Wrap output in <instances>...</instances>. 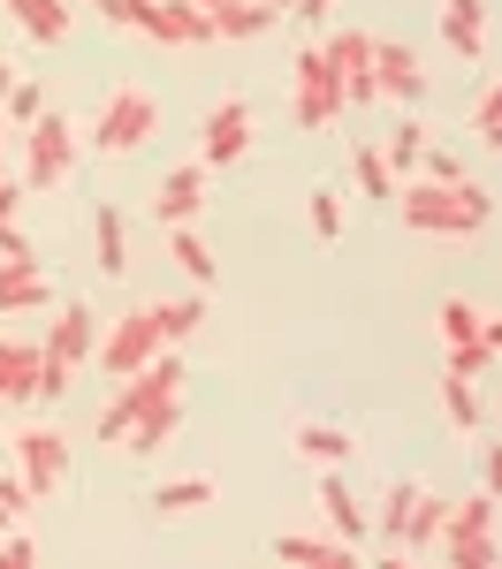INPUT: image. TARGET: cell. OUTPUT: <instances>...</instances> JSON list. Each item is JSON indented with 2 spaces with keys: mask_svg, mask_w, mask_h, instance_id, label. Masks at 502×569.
Wrapping results in <instances>:
<instances>
[{
  "mask_svg": "<svg viewBox=\"0 0 502 569\" xmlns=\"http://www.w3.org/2000/svg\"><path fill=\"white\" fill-rule=\"evenodd\" d=\"M0 402H39V342H0Z\"/></svg>",
  "mask_w": 502,
  "mask_h": 569,
  "instance_id": "obj_15",
  "label": "cell"
},
{
  "mask_svg": "<svg viewBox=\"0 0 502 569\" xmlns=\"http://www.w3.org/2000/svg\"><path fill=\"white\" fill-rule=\"evenodd\" d=\"M206 23H214V39H259V31L274 23V8L267 0H228V8L206 16Z\"/></svg>",
  "mask_w": 502,
  "mask_h": 569,
  "instance_id": "obj_19",
  "label": "cell"
},
{
  "mask_svg": "<svg viewBox=\"0 0 502 569\" xmlns=\"http://www.w3.org/2000/svg\"><path fill=\"white\" fill-rule=\"evenodd\" d=\"M351 182H358L365 198H396V176H388L381 144H351Z\"/></svg>",
  "mask_w": 502,
  "mask_h": 569,
  "instance_id": "obj_27",
  "label": "cell"
},
{
  "mask_svg": "<svg viewBox=\"0 0 502 569\" xmlns=\"http://www.w3.org/2000/svg\"><path fill=\"white\" fill-rule=\"evenodd\" d=\"M77 168V122L69 114H39L23 130V190H61Z\"/></svg>",
  "mask_w": 502,
  "mask_h": 569,
  "instance_id": "obj_5",
  "label": "cell"
},
{
  "mask_svg": "<svg viewBox=\"0 0 502 569\" xmlns=\"http://www.w3.org/2000/svg\"><path fill=\"white\" fill-rule=\"evenodd\" d=\"M442 46L456 61H488V0H442Z\"/></svg>",
  "mask_w": 502,
  "mask_h": 569,
  "instance_id": "obj_14",
  "label": "cell"
},
{
  "mask_svg": "<svg viewBox=\"0 0 502 569\" xmlns=\"http://www.w3.org/2000/svg\"><path fill=\"white\" fill-rule=\"evenodd\" d=\"M419 168H426V182H464V160L456 152H426Z\"/></svg>",
  "mask_w": 502,
  "mask_h": 569,
  "instance_id": "obj_42",
  "label": "cell"
},
{
  "mask_svg": "<svg viewBox=\"0 0 502 569\" xmlns=\"http://www.w3.org/2000/svg\"><path fill=\"white\" fill-rule=\"evenodd\" d=\"M190 8H206V16H214V8H228V0H190Z\"/></svg>",
  "mask_w": 502,
  "mask_h": 569,
  "instance_id": "obj_52",
  "label": "cell"
},
{
  "mask_svg": "<svg viewBox=\"0 0 502 569\" xmlns=\"http://www.w3.org/2000/svg\"><path fill=\"white\" fill-rule=\"evenodd\" d=\"M319 547H327V539H313V531H282V539H274V562L282 569H313Z\"/></svg>",
  "mask_w": 502,
  "mask_h": 569,
  "instance_id": "obj_32",
  "label": "cell"
},
{
  "mask_svg": "<svg viewBox=\"0 0 502 569\" xmlns=\"http://www.w3.org/2000/svg\"><path fill=\"white\" fill-rule=\"evenodd\" d=\"M160 357V335H152V311L137 305V311H122L107 335H99V350H91V365L107 372V380H130L137 365H152Z\"/></svg>",
  "mask_w": 502,
  "mask_h": 569,
  "instance_id": "obj_7",
  "label": "cell"
},
{
  "mask_svg": "<svg viewBox=\"0 0 502 569\" xmlns=\"http://www.w3.org/2000/svg\"><path fill=\"white\" fill-rule=\"evenodd\" d=\"M434 319H442V342H480V327H488V311L480 305H464V297H442V311H434Z\"/></svg>",
  "mask_w": 502,
  "mask_h": 569,
  "instance_id": "obj_30",
  "label": "cell"
},
{
  "mask_svg": "<svg viewBox=\"0 0 502 569\" xmlns=\"http://www.w3.org/2000/svg\"><path fill=\"white\" fill-rule=\"evenodd\" d=\"M0 569H39V547L23 531H0Z\"/></svg>",
  "mask_w": 502,
  "mask_h": 569,
  "instance_id": "obj_39",
  "label": "cell"
},
{
  "mask_svg": "<svg viewBox=\"0 0 502 569\" xmlns=\"http://www.w3.org/2000/svg\"><path fill=\"white\" fill-rule=\"evenodd\" d=\"M23 259H39V251H31V236L8 220V228H0V266H23Z\"/></svg>",
  "mask_w": 502,
  "mask_h": 569,
  "instance_id": "obj_40",
  "label": "cell"
},
{
  "mask_svg": "<svg viewBox=\"0 0 502 569\" xmlns=\"http://www.w3.org/2000/svg\"><path fill=\"white\" fill-rule=\"evenodd\" d=\"M289 107H297V130H335L343 122V84H335V69H327L319 46H305L289 61Z\"/></svg>",
  "mask_w": 502,
  "mask_h": 569,
  "instance_id": "obj_6",
  "label": "cell"
},
{
  "mask_svg": "<svg viewBox=\"0 0 502 569\" xmlns=\"http://www.w3.org/2000/svg\"><path fill=\"white\" fill-rule=\"evenodd\" d=\"M168 251H176V266L190 273V281H214V273H222V259H214V243H206L198 228H168Z\"/></svg>",
  "mask_w": 502,
  "mask_h": 569,
  "instance_id": "obj_24",
  "label": "cell"
},
{
  "mask_svg": "<svg viewBox=\"0 0 502 569\" xmlns=\"http://www.w3.org/2000/svg\"><path fill=\"white\" fill-rule=\"evenodd\" d=\"M373 84H381V99H396V107H419L426 99V69H419L411 46L373 39Z\"/></svg>",
  "mask_w": 502,
  "mask_h": 569,
  "instance_id": "obj_13",
  "label": "cell"
},
{
  "mask_svg": "<svg viewBox=\"0 0 502 569\" xmlns=\"http://www.w3.org/2000/svg\"><path fill=\"white\" fill-rule=\"evenodd\" d=\"M434 547H442V555H450V569H495L502 555H495V531H472V539H434Z\"/></svg>",
  "mask_w": 502,
  "mask_h": 569,
  "instance_id": "obj_31",
  "label": "cell"
},
{
  "mask_svg": "<svg viewBox=\"0 0 502 569\" xmlns=\"http://www.w3.org/2000/svg\"><path fill=\"white\" fill-rule=\"evenodd\" d=\"M267 8H274V16H289V0H267Z\"/></svg>",
  "mask_w": 502,
  "mask_h": 569,
  "instance_id": "obj_53",
  "label": "cell"
},
{
  "mask_svg": "<svg viewBox=\"0 0 502 569\" xmlns=\"http://www.w3.org/2000/svg\"><path fill=\"white\" fill-rule=\"evenodd\" d=\"M168 402H183V357L160 350L152 365H137L130 380L115 388V402L99 410V440H130V426L145 418V410H168Z\"/></svg>",
  "mask_w": 502,
  "mask_h": 569,
  "instance_id": "obj_2",
  "label": "cell"
},
{
  "mask_svg": "<svg viewBox=\"0 0 502 569\" xmlns=\"http://www.w3.org/2000/svg\"><path fill=\"white\" fill-rule=\"evenodd\" d=\"M198 213H206V160H190V168L152 182V220L160 228H190Z\"/></svg>",
  "mask_w": 502,
  "mask_h": 569,
  "instance_id": "obj_12",
  "label": "cell"
},
{
  "mask_svg": "<svg viewBox=\"0 0 502 569\" xmlns=\"http://www.w3.org/2000/svg\"><path fill=\"white\" fill-rule=\"evenodd\" d=\"M16 479L31 486V493H53V486L69 479V440L53 433V426H23V440H16Z\"/></svg>",
  "mask_w": 502,
  "mask_h": 569,
  "instance_id": "obj_11",
  "label": "cell"
},
{
  "mask_svg": "<svg viewBox=\"0 0 502 569\" xmlns=\"http://www.w3.org/2000/svg\"><path fill=\"white\" fill-rule=\"evenodd\" d=\"M289 16H305V23H327V16H335V0H289Z\"/></svg>",
  "mask_w": 502,
  "mask_h": 569,
  "instance_id": "obj_45",
  "label": "cell"
},
{
  "mask_svg": "<svg viewBox=\"0 0 502 569\" xmlns=\"http://www.w3.org/2000/svg\"><path fill=\"white\" fill-rule=\"evenodd\" d=\"M313 236L319 243H343V198L335 190H313Z\"/></svg>",
  "mask_w": 502,
  "mask_h": 569,
  "instance_id": "obj_34",
  "label": "cell"
},
{
  "mask_svg": "<svg viewBox=\"0 0 502 569\" xmlns=\"http://www.w3.org/2000/svg\"><path fill=\"white\" fill-rule=\"evenodd\" d=\"M91 8H99L107 23H130V16H137V0H91Z\"/></svg>",
  "mask_w": 502,
  "mask_h": 569,
  "instance_id": "obj_46",
  "label": "cell"
},
{
  "mask_svg": "<svg viewBox=\"0 0 502 569\" xmlns=\"http://www.w3.org/2000/svg\"><path fill=\"white\" fill-rule=\"evenodd\" d=\"M442 525H450V501L419 486V501H411V517H404V547H434V539H442Z\"/></svg>",
  "mask_w": 502,
  "mask_h": 569,
  "instance_id": "obj_23",
  "label": "cell"
},
{
  "mask_svg": "<svg viewBox=\"0 0 502 569\" xmlns=\"http://www.w3.org/2000/svg\"><path fill=\"white\" fill-rule=\"evenodd\" d=\"M176 426H183V402H168V410H145V418L130 426V448H137V456H160V448L176 440Z\"/></svg>",
  "mask_w": 502,
  "mask_h": 569,
  "instance_id": "obj_28",
  "label": "cell"
},
{
  "mask_svg": "<svg viewBox=\"0 0 502 569\" xmlns=\"http://www.w3.org/2000/svg\"><path fill=\"white\" fill-rule=\"evenodd\" d=\"M373 569H419V562H411V555H388V562H373Z\"/></svg>",
  "mask_w": 502,
  "mask_h": 569,
  "instance_id": "obj_49",
  "label": "cell"
},
{
  "mask_svg": "<svg viewBox=\"0 0 502 569\" xmlns=\"http://www.w3.org/2000/svg\"><path fill=\"white\" fill-rule=\"evenodd\" d=\"M39 114H46V91H39V84H23V77H16V91H8V122H23V130H31Z\"/></svg>",
  "mask_w": 502,
  "mask_h": 569,
  "instance_id": "obj_36",
  "label": "cell"
},
{
  "mask_svg": "<svg viewBox=\"0 0 502 569\" xmlns=\"http://www.w3.org/2000/svg\"><path fill=\"white\" fill-rule=\"evenodd\" d=\"M91 350H99L91 305H61V311H53V327H46V342H39V402H61L69 380L91 365Z\"/></svg>",
  "mask_w": 502,
  "mask_h": 569,
  "instance_id": "obj_3",
  "label": "cell"
},
{
  "mask_svg": "<svg viewBox=\"0 0 502 569\" xmlns=\"http://www.w3.org/2000/svg\"><path fill=\"white\" fill-rule=\"evenodd\" d=\"M8 91H16V69H8V61H0V107H8Z\"/></svg>",
  "mask_w": 502,
  "mask_h": 569,
  "instance_id": "obj_48",
  "label": "cell"
},
{
  "mask_svg": "<svg viewBox=\"0 0 502 569\" xmlns=\"http://www.w3.org/2000/svg\"><path fill=\"white\" fill-rule=\"evenodd\" d=\"M152 137H160V99L145 84H115L107 107H99V122H91V152H137Z\"/></svg>",
  "mask_w": 502,
  "mask_h": 569,
  "instance_id": "obj_4",
  "label": "cell"
},
{
  "mask_svg": "<svg viewBox=\"0 0 502 569\" xmlns=\"http://www.w3.org/2000/svg\"><path fill=\"white\" fill-rule=\"evenodd\" d=\"M319 509H327V525L343 531L351 547H358L365 531H373V517H365V509H358V493L343 486V471H335V479H319Z\"/></svg>",
  "mask_w": 502,
  "mask_h": 569,
  "instance_id": "obj_17",
  "label": "cell"
},
{
  "mask_svg": "<svg viewBox=\"0 0 502 569\" xmlns=\"http://www.w3.org/2000/svg\"><path fill=\"white\" fill-rule=\"evenodd\" d=\"M145 311H152V335H160V350H176L183 335L206 319V305H198V297H160V305H145Z\"/></svg>",
  "mask_w": 502,
  "mask_h": 569,
  "instance_id": "obj_20",
  "label": "cell"
},
{
  "mask_svg": "<svg viewBox=\"0 0 502 569\" xmlns=\"http://www.w3.org/2000/svg\"><path fill=\"white\" fill-rule=\"evenodd\" d=\"M91 236H99V273L115 281V273L130 266V251H122V206H99V213H91Z\"/></svg>",
  "mask_w": 502,
  "mask_h": 569,
  "instance_id": "obj_26",
  "label": "cell"
},
{
  "mask_svg": "<svg viewBox=\"0 0 502 569\" xmlns=\"http://www.w3.org/2000/svg\"><path fill=\"white\" fill-rule=\"evenodd\" d=\"M319 53H327V69L343 84V107H373L381 99V84H373V31H327Z\"/></svg>",
  "mask_w": 502,
  "mask_h": 569,
  "instance_id": "obj_8",
  "label": "cell"
},
{
  "mask_svg": "<svg viewBox=\"0 0 502 569\" xmlns=\"http://www.w3.org/2000/svg\"><path fill=\"white\" fill-rule=\"evenodd\" d=\"M0 176H8V122H0Z\"/></svg>",
  "mask_w": 502,
  "mask_h": 569,
  "instance_id": "obj_50",
  "label": "cell"
},
{
  "mask_svg": "<svg viewBox=\"0 0 502 569\" xmlns=\"http://www.w3.org/2000/svg\"><path fill=\"white\" fill-rule=\"evenodd\" d=\"M16 206H23V182H8V176H0V228L16 220Z\"/></svg>",
  "mask_w": 502,
  "mask_h": 569,
  "instance_id": "obj_44",
  "label": "cell"
},
{
  "mask_svg": "<svg viewBox=\"0 0 502 569\" xmlns=\"http://www.w3.org/2000/svg\"><path fill=\"white\" fill-rule=\"evenodd\" d=\"M31 501H39L31 486L16 479V471H0V517H31Z\"/></svg>",
  "mask_w": 502,
  "mask_h": 569,
  "instance_id": "obj_38",
  "label": "cell"
},
{
  "mask_svg": "<svg viewBox=\"0 0 502 569\" xmlns=\"http://www.w3.org/2000/svg\"><path fill=\"white\" fill-rule=\"evenodd\" d=\"M488 365H495V350H488V342H456V350H450V365H442V372H456V380H480Z\"/></svg>",
  "mask_w": 502,
  "mask_h": 569,
  "instance_id": "obj_35",
  "label": "cell"
},
{
  "mask_svg": "<svg viewBox=\"0 0 502 569\" xmlns=\"http://www.w3.org/2000/svg\"><path fill=\"white\" fill-rule=\"evenodd\" d=\"M351 448L358 440L343 426H297V456H313V463H351Z\"/></svg>",
  "mask_w": 502,
  "mask_h": 569,
  "instance_id": "obj_29",
  "label": "cell"
},
{
  "mask_svg": "<svg viewBox=\"0 0 502 569\" xmlns=\"http://www.w3.org/2000/svg\"><path fill=\"white\" fill-rule=\"evenodd\" d=\"M8 16H16L39 46H61V39H69V23H77L69 0H8Z\"/></svg>",
  "mask_w": 502,
  "mask_h": 569,
  "instance_id": "obj_16",
  "label": "cell"
},
{
  "mask_svg": "<svg viewBox=\"0 0 502 569\" xmlns=\"http://www.w3.org/2000/svg\"><path fill=\"white\" fill-rule=\"evenodd\" d=\"M411 501H419V486H388V501H381V517H373V531H388V539H404V517Z\"/></svg>",
  "mask_w": 502,
  "mask_h": 569,
  "instance_id": "obj_33",
  "label": "cell"
},
{
  "mask_svg": "<svg viewBox=\"0 0 502 569\" xmlns=\"http://www.w3.org/2000/svg\"><path fill=\"white\" fill-rule=\"evenodd\" d=\"M313 569H365V562H358V547H351V539H327Z\"/></svg>",
  "mask_w": 502,
  "mask_h": 569,
  "instance_id": "obj_41",
  "label": "cell"
},
{
  "mask_svg": "<svg viewBox=\"0 0 502 569\" xmlns=\"http://www.w3.org/2000/svg\"><path fill=\"white\" fill-rule=\"evenodd\" d=\"M480 144H488V152H502V130H488V137H480Z\"/></svg>",
  "mask_w": 502,
  "mask_h": 569,
  "instance_id": "obj_51",
  "label": "cell"
},
{
  "mask_svg": "<svg viewBox=\"0 0 502 569\" xmlns=\"http://www.w3.org/2000/svg\"><path fill=\"white\" fill-rule=\"evenodd\" d=\"M244 152H252V99H222L206 114V130H198V160L206 168H236Z\"/></svg>",
  "mask_w": 502,
  "mask_h": 569,
  "instance_id": "obj_10",
  "label": "cell"
},
{
  "mask_svg": "<svg viewBox=\"0 0 502 569\" xmlns=\"http://www.w3.org/2000/svg\"><path fill=\"white\" fill-rule=\"evenodd\" d=\"M442 410H450V433H480L488 426V410H480V388L472 380H456V372H442Z\"/></svg>",
  "mask_w": 502,
  "mask_h": 569,
  "instance_id": "obj_21",
  "label": "cell"
},
{
  "mask_svg": "<svg viewBox=\"0 0 502 569\" xmlns=\"http://www.w3.org/2000/svg\"><path fill=\"white\" fill-rule=\"evenodd\" d=\"M488 220V190L464 182H404V228L419 236H472Z\"/></svg>",
  "mask_w": 502,
  "mask_h": 569,
  "instance_id": "obj_1",
  "label": "cell"
},
{
  "mask_svg": "<svg viewBox=\"0 0 502 569\" xmlns=\"http://www.w3.org/2000/svg\"><path fill=\"white\" fill-rule=\"evenodd\" d=\"M488 130H502V84H488L472 99V137H488Z\"/></svg>",
  "mask_w": 502,
  "mask_h": 569,
  "instance_id": "obj_37",
  "label": "cell"
},
{
  "mask_svg": "<svg viewBox=\"0 0 502 569\" xmlns=\"http://www.w3.org/2000/svg\"><path fill=\"white\" fill-rule=\"evenodd\" d=\"M46 305V266L23 259V266H0V311H39Z\"/></svg>",
  "mask_w": 502,
  "mask_h": 569,
  "instance_id": "obj_18",
  "label": "cell"
},
{
  "mask_svg": "<svg viewBox=\"0 0 502 569\" xmlns=\"http://www.w3.org/2000/svg\"><path fill=\"white\" fill-rule=\"evenodd\" d=\"M130 31L160 46H214V23H206V8H190V0H137Z\"/></svg>",
  "mask_w": 502,
  "mask_h": 569,
  "instance_id": "obj_9",
  "label": "cell"
},
{
  "mask_svg": "<svg viewBox=\"0 0 502 569\" xmlns=\"http://www.w3.org/2000/svg\"><path fill=\"white\" fill-rule=\"evenodd\" d=\"M480 493H495V501H502V440L488 448V463H480Z\"/></svg>",
  "mask_w": 502,
  "mask_h": 569,
  "instance_id": "obj_43",
  "label": "cell"
},
{
  "mask_svg": "<svg viewBox=\"0 0 502 569\" xmlns=\"http://www.w3.org/2000/svg\"><path fill=\"white\" fill-rule=\"evenodd\" d=\"M480 342H488V350L502 357V319H488V327H480Z\"/></svg>",
  "mask_w": 502,
  "mask_h": 569,
  "instance_id": "obj_47",
  "label": "cell"
},
{
  "mask_svg": "<svg viewBox=\"0 0 502 569\" xmlns=\"http://www.w3.org/2000/svg\"><path fill=\"white\" fill-rule=\"evenodd\" d=\"M222 486L214 479H168L160 493H152V517H190V509H206Z\"/></svg>",
  "mask_w": 502,
  "mask_h": 569,
  "instance_id": "obj_25",
  "label": "cell"
},
{
  "mask_svg": "<svg viewBox=\"0 0 502 569\" xmlns=\"http://www.w3.org/2000/svg\"><path fill=\"white\" fill-rule=\"evenodd\" d=\"M381 160H388V176H396V182H411V176H419V160H426V130L404 114V122L388 130V144H381Z\"/></svg>",
  "mask_w": 502,
  "mask_h": 569,
  "instance_id": "obj_22",
  "label": "cell"
}]
</instances>
